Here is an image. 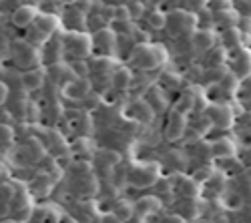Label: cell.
<instances>
[{
  "label": "cell",
  "instance_id": "cell-31",
  "mask_svg": "<svg viewBox=\"0 0 251 223\" xmlns=\"http://www.w3.org/2000/svg\"><path fill=\"white\" fill-rule=\"evenodd\" d=\"M12 141V129L8 125H0V143H10Z\"/></svg>",
  "mask_w": 251,
  "mask_h": 223
},
{
  "label": "cell",
  "instance_id": "cell-28",
  "mask_svg": "<svg viewBox=\"0 0 251 223\" xmlns=\"http://www.w3.org/2000/svg\"><path fill=\"white\" fill-rule=\"evenodd\" d=\"M149 25H151L153 28H165V26H167V16L161 14V12H153V14L149 16Z\"/></svg>",
  "mask_w": 251,
  "mask_h": 223
},
{
  "label": "cell",
  "instance_id": "cell-23",
  "mask_svg": "<svg viewBox=\"0 0 251 223\" xmlns=\"http://www.w3.org/2000/svg\"><path fill=\"white\" fill-rule=\"evenodd\" d=\"M14 187L10 185V183H2L0 185V201H2L4 205H8V203H12L14 201Z\"/></svg>",
  "mask_w": 251,
  "mask_h": 223
},
{
  "label": "cell",
  "instance_id": "cell-15",
  "mask_svg": "<svg viewBox=\"0 0 251 223\" xmlns=\"http://www.w3.org/2000/svg\"><path fill=\"white\" fill-rule=\"evenodd\" d=\"M217 36L213 34V30H197L193 32V47L199 50H211L215 45Z\"/></svg>",
  "mask_w": 251,
  "mask_h": 223
},
{
  "label": "cell",
  "instance_id": "cell-20",
  "mask_svg": "<svg viewBox=\"0 0 251 223\" xmlns=\"http://www.w3.org/2000/svg\"><path fill=\"white\" fill-rule=\"evenodd\" d=\"M181 191H183L185 197L193 199V197L199 193V181H195V179H185L183 183H181Z\"/></svg>",
  "mask_w": 251,
  "mask_h": 223
},
{
  "label": "cell",
  "instance_id": "cell-6",
  "mask_svg": "<svg viewBox=\"0 0 251 223\" xmlns=\"http://www.w3.org/2000/svg\"><path fill=\"white\" fill-rule=\"evenodd\" d=\"M129 181L135 187H141V189L155 185L157 183V165H141V167H137L131 173Z\"/></svg>",
  "mask_w": 251,
  "mask_h": 223
},
{
  "label": "cell",
  "instance_id": "cell-34",
  "mask_svg": "<svg viewBox=\"0 0 251 223\" xmlns=\"http://www.w3.org/2000/svg\"><path fill=\"white\" fill-rule=\"evenodd\" d=\"M209 175H211V169L205 167V169L195 171V173H193V179H195V181H205V179H209Z\"/></svg>",
  "mask_w": 251,
  "mask_h": 223
},
{
  "label": "cell",
  "instance_id": "cell-38",
  "mask_svg": "<svg viewBox=\"0 0 251 223\" xmlns=\"http://www.w3.org/2000/svg\"><path fill=\"white\" fill-rule=\"evenodd\" d=\"M0 223H20L18 219H4V221H0Z\"/></svg>",
  "mask_w": 251,
  "mask_h": 223
},
{
  "label": "cell",
  "instance_id": "cell-14",
  "mask_svg": "<svg viewBox=\"0 0 251 223\" xmlns=\"http://www.w3.org/2000/svg\"><path fill=\"white\" fill-rule=\"evenodd\" d=\"M45 85V73L40 69H30L23 74V87L26 91H38Z\"/></svg>",
  "mask_w": 251,
  "mask_h": 223
},
{
  "label": "cell",
  "instance_id": "cell-30",
  "mask_svg": "<svg viewBox=\"0 0 251 223\" xmlns=\"http://www.w3.org/2000/svg\"><path fill=\"white\" fill-rule=\"evenodd\" d=\"M239 45V34L235 28H227L225 30V47H235Z\"/></svg>",
  "mask_w": 251,
  "mask_h": 223
},
{
  "label": "cell",
  "instance_id": "cell-29",
  "mask_svg": "<svg viewBox=\"0 0 251 223\" xmlns=\"http://www.w3.org/2000/svg\"><path fill=\"white\" fill-rule=\"evenodd\" d=\"M155 191H157V195H167V193H171V181H169V179H157Z\"/></svg>",
  "mask_w": 251,
  "mask_h": 223
},
{
  "label": "cell",
  "instance_id": "cell-22",
  "mask_svg": "<svg viewBox=\"0 0 251 223\" xmlns=\"http://www.w3.org/2000/svg\"><path fill=\"white\" fill-rule=\"evenodd\" d=\"M71 69H73V73H75L76 78H87V74L91 73V65L85 63V60H76V63L71 65Z\"/></svg>",
  "mask_w": 251,
  "mask_h": 223
},
{
  "label": "cell",
  "instance_id": "cell-33",
  "mask_svg": "<svg viewBox=\"0 0 251 223\" xmlns=\"http://www.w3.org/2000/svg\"><path fill=\"white\" fill-rule=\"evenodd\" d=\"M129 12H131V18H137L139 14H143V4L139 2V0H133V2L129 4Z\"/></svg>",
  "mask_w": 251,
  "mask_h": 223
},
{
  "label": "cell",
  "instance_id": "cell-24",
  "mask_svg": "<svg viewBox=\"0 0 251 223\" xmlns=\"http://www.w3.org/2000/svg\"><path fill=\"white\" fill-rule=\"evenodd\" d=\"M113 18L117 20V23H129L131 20L129 6H113Z\"/></svg>",
  "mask_w": 251,
  "mask_h": 223
},
{
  "label": "cell",
  "instance_id": "cell-32",
  "mask_svg": "<svg viewBox=\"0 0 251 223\" xmlns=\"http://www.w3.org/2000/svg\"><path fill=\"white\" fill-rule=\"evenodd\" d=\"M211 8L217 12H225V10H231V2H225V0H215V2H211Z\"/></svg>",
  "mask_w": 251,
  "mask_h": 223
},
{
  "label": "cell",
  "instance_id": "cell-35",
  "mask_svg": "<svg viewBox=\"0 0 251 223\" xmlns=\"http://www.w3.org/2000/svg\"><path fill=\"white\" fill-rule=\"evenodd\" d=\"M161 223H185V217L179 215V213H171V215H167Z\"/></svg>",
  "mask_w": 251,
  "mask_h": 223
},
{
  "label": "cell",
  "instance_id": "cell-16",
  "mask_svg": "<svg viewBox=\"0 0 251 223\" xmlns=\"http://www.w3.org/2000/svg\"><path fill=\"white\" fill-rule=\"evenodd\" d=\"M169 23H171V25H177L181 30H187V28H193V26H195V16L189 14V12H181V10H177V12L171 14Z\"/></svg>",
  "mask_w": 251,
  "mask_h": 223
},
{
  "label": "cell",
  "instance_id": "cell-13",
  "mask_svg": "<svg viewBox=\"0 0 251 223\" xmlns=\"http://www.w3.org/2000/svg\"><path fill=\"white\" fill-rule=\"evenodd\" d=\"M129 113H133L131 117H135L137 121H141V123H151L153 117H155V111L151 109V105L147 100H135L133 107L129 109Z\"/></svg>",
  "mask_w": 251,
  "mask_h": 223
},
{
  "label": "cell",
  "instance_id": "cell-7",
  "mask_svg": "<svg viewBox=\"0 0 251 223\" xmlns=\"http://www.w3.org/2000/svg\"><path fill=\"white\" fill-rule=\"evenodd\" d=\"M62 93L69 99H76V100H85L91 95V80L87 78H75L71 83H67L62 87Z\"/></svg>",
  "mask_w": 251,
  "mask_h": 223
},
{
  "label": "cell",
  "instance_id": "cell-9",
  "mask_svg": "<svg viewBox=\"0 0 251 223\" xmlns=\"http://www.w3.org/2000/svg\"><path fill=\"white\" fill-rule=\"evenodd\" d=\"M233 74L237 78H247L251 74V52L247 49H239L233 54Z\"/></svg>",
  "mask_w": 251,
  "mask_h": 223
},
{
  "label": "cell",
  "instance_id": "cell-17",
  "mask_svg": "<svg viewBox=\"0 0 251 223\" xmlns=\"http://www.w3.org/2000/svg\"><path fill=\"white\" fill-rule=\"evenodd\" d=\"M113 85L115 89L123 91V89H129L133 85V76L129 73V69H117L115 74H113Z\"/></svg>",
  "mask_w": 251,
  "mask_h": 223
},
{
  "label": "cell",
  "instance_id": "cell-37",
  "mask_svg": "<svg viewBox=\"0 0 251 223\" xmlns=\"http://www.w3.org/2000/svg\"><path fill=\"white\" fill-rule=\"evenodd\" d=\"M6 95H8V89H6V85L4 83H0V105L6 100Z\"/></svg>",
  "mask_w": 251,
  "mask_h": 223
},
{
  "label": "cell",
  "instance_id": "cell-1",
  "mask_svg": "<svg viewBox=\"0 0 251 223\" xmlns=\"http://www.w3.org/2000/svg\"><path fill=\"white\" fill-rule=\"evenodd\" d=\"M133 58H135L137 67H141V69H157V67L165 65L167 50L161 45H139Z\"/></svg>",
  "mask_w": 251,
  "mask_h": 223
},
{
  "label": "cell",
  "instance_id": "cell-27",
  "mask_svg": "<svg viewBox=\"0 0 251 223\" xmlns=\"http://www.w3.org/2000/svg\"><path fill=\"white\" fill-rule=\"evenodd\" d=\"M99 155H100V159L104 161V163H109V165H117L121 161V155L117 151H113V149H102Z\"/></svg>",
  "mask_w": 251,
  "mask_h": 223
},
{
  "label": "cell",
  "instance_id": "cell-21",
  "mask_svg": "<svg viewBox=\"0 0 251 223\" xmlns=\"http://www.w3.org/2000/svg\"><path fill=\"white\" fill-rule=\"evenodd\" d=\"M111 67H113V60H111V58H107V56H99V58H95V60H93L91 71H97V73H107V71H111Z\"/></svg>",
  "mask_w": 251,
  "mask_h": 223
},
{
  "label": "cell",
  "instance_id": "cell-10",
  "mask_svg": "<svg viewBox=\"0 0 251 223\" xmlns=\"http://www.w3.org/2000/svg\"><path fill=\"white\" fill-rule=\"evenodd\" d=\"M60 26V20L54 14H38L34 20V32H43V36H50Z\"/></svg>",
  "mask_w": 251,
  "mask_h": 223
},
{
  "label": "cell",
  "instance_id": "cell-4",
  "mask_svg": "<svg viewBox=\"0 0 251 223\" xmlns=\"http://www.w3.org/2000/svg\"><path fill=\"white\" fill-rule=\"evenodd\" d=\"M207 117L211 121V125L219 129H229L233 125V113L227 105H211L207 109Z\"/></svg>",
  "mask_w": 251,
  "mask_h": 223
},
{
  "label": "cell",
  "instance_id": "cell-19",
  "mask_svg": "<svg viewBox=\"0 0 251 223\" xmlns=\"http://www.w3.org/2000/svg\"><path fill=\"white\" fill-rule=\"evenodd\" d=\"M113 213H115L123 223H127L137 211H135V205L129 203V201H119V203L115 205V209H113Z\"/></svg>",
  "mask_w": 251,
  "mask_h": 223
},
{
  "label": "cell",
  "instance_id": "cell-5",
  "mask_svg": "<svg viewBox=\"0 0 251 223\" xmlns=\"http://www.w3.org/2000/svg\"><path fill=\"white\" fill-rule=\"evenodd\" d=\"M185 133H187V117L179 111H171L167 127H165V137L169 141H179Z\"/></svg>",
  "mask_w": 251,
  "mask_h": 223
},
{
  "label": "cell",
  "instance_id": "cell-11",
  "mask_svg": "<svg viewBox=\"0 0 251 223\" xmlns=\"http://www.w3.org/2000/svg\"><path fill=\"white\" fill-rule=\"evenodd\" d=\"M235 151H237L235 141L227 139V137L217 139V141H213V143H211V155H213V157H219V159H229V157H233Z\"/></svg>",
  "mask_w": 251,
  "mask_h": 223
},
{
  "label": "cell",
  "instance_id": "cell-18",
  "mask_svg": "<svg viewBox=\"0 0 251 223\" xmlns=\"http://www.w3.org/2000/svg\"><path fill=\"white\" fill-rule=\"evenodd\" d=\"M26 147H25V151H26V155L32 159V161H40L43 159V155H45V147H43V141H38V139H28L26 143H25Z\"/></svg>",
  "mask_w": 251,
  "mask_h": 223
},
{
  "label": "cell",
  "instance_id": "cell-8",
  "mask_svg": "<svg viewBox=\"0 0 251 223\" xmlns=\"http://www.w3.org/2000/svg\"><path fill=\"white\" fill-rule=\"evenodd\" d=\"M38 12L34 6L30 4H23V6H18L14 12H12V25L18 26V28H26V26H32L34 25V20H36Z\"/></svg>",
  "mask_w": 251,
  "mask_h": 223
},
{
  "label": "cell",
  "instance_id": "cell-12",
  "mask_svg": "<svg viewBox=\"0 0 251 223\" xmlns=\"http://www.w3.org/2000/svg\"><path fill=\"white\" fill-rule=\"evenodd\" d=\"M161 209V203L155 195H145L141 197L137 203H135V211L139 213V217H147V215H153Z\"/></svg>",
  "mask_w": 251,
  "mask_h": 223
},
{
  "label": "cell",
  "instance_id": "cell-25",
  "mask_svg": "<svg viewBox=\"0 0 251 223\" xmlns=\"http://www.w3.org/2000/svg\"><path fill=\"white\" fill-rule=\"evenodd\" d=\"M91 149H93V141L87 139V137L76 139L75 145H73V151H75V153H87V151H91Z\"/></svg>",
  "mask_w": 251,
  "mask_h": 223
},
{
  "label": "cell",
  "instance_id": "cell-2",
  "mask_svg": "<svg viewBox=\"0 0 251 223\" xmlns=\"http://www.w3.org/2000/svg\"><path fill=\"white\" fill-rule=\"evenodd\" d=\"M62 47H65L71 54L78 56V58H85L91 54L93 50V38L85 32H67L65 36H62Z\"/></svg>",
  "mask_w": 251,
  "mask_h": 223
},
{
  "label": "cell",
  "instance_id": "cell-26",
  "mask_svg": "<svg viewBox=\"0 0 251 223\" xmlns=\"http://www.w3.org/2000/svg\"><path fill=\"white\" fill-rule=\"evenodd\" d=\"M219 20H221V26H225V28H235L237 14H233L231 10H225V12H219Z\"/></svg>",
  "mask_w": 251,
  "mask_h": 223
},
{
  "label": "cell",
  "instance_id": "cell-3",
  "mask_svg": "<svg viewBox=\"0 0 251 223\" xmlns=\"http://www.w3.org/2000/svg\"><path fill=\"white\" fill-rule=\"evenodd\" d=\"M14 60H16L18 67L30 71V69H34L40 63V52L32 45L20 43V45H16V56H14Z\"/></svg>",
  "mask_w": 251,
  "mask_h": 223
},
{
  "label": "cell",
  "instance_id": "cell-36",
  "mask_svg": "<svg viewBox=\"0 0 251 223\" xmlns=\"http://www.w3.org/2000/svg\"><path fill=\"white\" fill-rule=\"evenodd\" d=\"M100 223H123V221H121V219H119V217H117V215L111 211V213H104V215H102Z\"/></svg>",
  "mask_w": 251,
  "mask_h": 223
}]
</instances>
